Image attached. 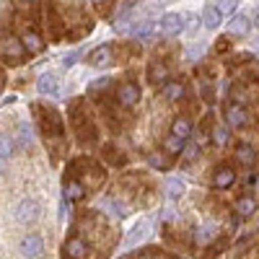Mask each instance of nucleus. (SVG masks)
Listing matches in <instances>:
<instances>
[{"instance_id": "nucleus-1", "label": "nucleus", "mask_w": 259, "mask_h": 259, "mask_svg": "<svg viewBox=\"0 0 259 259\" xmlns=\"http://www.w3.org/2000/svg\"><path fill=\"white\" fill-rule=\"evenodd\" d=\"M16 221L18 223H34L36 218H39V205L34 202V200H21L18 205H16Z\"/></svg>"}, {"instance_id": "nucleus-2", "label": "nucleus", "mask_w": 259, "mask_h": 259, "mask_svg": "<svg viewBox=\"0 0 259 259\" xmlns=\"http://www.w3.org/2000/svg\"><path fill=\"white\" fill-rule=\"evenodd\" d=\"M18 251L24 254V256H29V259H36L41 251H45V241H41L39 236L29 233V236H24V239H21V246H18Z\"/></svg>"}, {"instance_id": "nucleus-3", "label": "nucleus", "mask_w": 259, "mask_h": 259, "mask_svg": "<svg viewBox=\"0 0 259 259\" xmlns=\"http://www.w3.org/2000/svg\"><path fill=\"white\" fill-rule=\"evenodd\" d=\"M138 99H140V89L130 80V83H122L119 89H117V101H119V106H133V104H138Z\"/></svg>"}, {"instance_id": "nucleus-4", "label": "nucleus", "mask_w": 259, "mask_h": 259, "mask_svg": "<svg viewBox=\"0 0 259 259\" xmlns=\"http://www.w3.org/2000/svg\"><path fill=\"white\" fill-rule=\"evenodd\" d=\"M233 182H236L233 166H221V168L212 174V187H215V189H228V187H233Z\"/></svg>"}, {"instance_id": "nucleus-5", "label": "nucleus", "mask_w": 259, "mask_h": 259, "mask_svg": "<svg viewBox=\"0 0 259 259\" xmlns=\"http://www.w3.org/2000/svg\"><path fill=\"white\" fill-rule=\"evenodd\" d=\"M3 55H6V60H11V62H21V60H24V55H26L24 41H18L16 36H8L6 45H3Z\"/></svg>"}, {"instance_id": "nucleus-6", "label": "nucleus", "mask_w": 259, "mask_h": 259, "mask_svg": "<svg viewBox=\"0 0 259 259\" xmlns=\"http://www.w3.org/2000/svg\"><path fill=\"white\" fill-rule=\"evenodd\" d=\"M226 122L233 127V130H239L244 127L249 119H246V109L241 104H228V109H226Z\"/></svg>"}, {"instance_id": "nucleus-7", "label": "nucleus", "mask_w": 259, "mask_h": 259, "mask_svg": "<svg viewBox=\"0 0 259 259\" xmlns=\"http://www.w3.org/2000/svg\"><path fill=\"white\" fill-rule=\"evenodd\" d=\"M182 29H184V18H182L179 13H166V16L161 18V31H163V34L174 36V34H179Z\"/></svg>"}, {"instance_id": "nucleus-8", "label": "nucleus", "mask_w": 259, "mask_h": 259, "mask_svg": "<svg viewBox=\"0 0 259 259\" xmlns=\"http://www.w3.org/2000/svg\"><path fill=\"white\" fill-rule=\"evenodd\" d=\"M75 127H78V135H80V143H83V145L94 143L96 130H94V124H91L89 119H83V117H80V112H75Z\"/></svg>"}, {"instance_id": "nucleus-9", "label": "nucleus", "mask_w": 259, "mask_h": 259, "mask_svg": "<svg viewBox=\"0 0 259 259\" xmlns=\"http://www.w3.org/2000/svg\"><path fill=\"white\" fill-rule=\"evenodd\" d=\"M236 161H239L241 166H246V168H251L256 163V150L251 145H246V143L236 145Z\"/></svg>"}, {"instance_id": "nucleus-10", "label": "nucleus", "mask_w": 259, "mask_h": 259, "mask_svg": "<svg viewBox=\"0 0 259 259\" xmlns=\"http://www.w3.org/2000/svg\"><path fill=\"white\" fill-rule=\"evenodd\" d=\"M166 78H168V68L163 62H153L148 68V80L153 85H166Z\"/></svg>"}, {"instance_id": "nucleus-11", "label": "nucleus", "mask_w": 259, "mask_h": 259, "mask_svg": "<svg viewBox=\"0 0 259 259\" xmlns=\"http://www.w3.org/2000/svg\"><path fill=\"white\" fill-rule=\"evenodd\" d=\"M85 251H89V246H85V241H80V239H70L68 244H65V254H68L70 259H83Z\"/></svg>"}, {"instance_id": "nucleus-12", "label": "nucleus", "mask_w": 259, "mask_h": 259, "mask_svg": "<svg viewBox=\"0 0 259 259\" xmlns=\"http://www.w3.org/2000/svg\"><path fill=\"white\" fill-rule=\"evenodd\" d=\"M221 13H218V8L215 6H207L205 11H202V24H205V29H218L221 26Z\"/></svg>"}, {"instance_id": "nucleus-13", "label": "nucleus", "mask_w": 259, "mask_h": 259, "mask_svg": "<svg viewBox=\"0 0 259 259\" xmlns=\"http://www.w3.org/2000/svg\"><path fill=\"white\" fill-rule=\"evenodd\" d=\"M228 31H231L233 36H244V34H249V18H246V16H233V18H231V24H228Z\"/></svg>"}, {"instance_id": "nucleus-14", "label": "nucleus", "mask_w": 259, "mask_h": 259, "mask_svg": "<svg viewBox=\"0 0 259 259\" xmlns=\"http://www.w3.org/2000/svg\"><path fill=\"white\" fill-rule=\"evenodd\" d=\"M256 210V200L254 197H249V194H241L239 200H236V212L239 215H244V218H249V215Z\"/></svg>"}, {"instance_id": "nucleus-15", "label": "nucleus", "mask_w": 259, "mask_h": 259, "mask_svg": "<svg viewBox=\"0 0 259 259\" xmlns=\"http://www.w3.org/2000/svg\"><path fill=\"white\" fill-rule=\"evenodd\" d=\"M109 57H112V47H109V45H101L96 52H91V55H89V62H91V65H96V68H101V65L109 62Z\"/></svg>"}, {"instance_id": "nucleus-16", "label": "nucleus", "mask_w": 259, "mask_h": 259, "mask_svg": "<svg viewBox=\"0 0 259 259\" xmlns=\"http://www.w3.org/2000/svg\"><path fill=\"white\" fill-rule=\"evenodd\" d=\"M171 135L179 138V140H187V138L192 135V124H189L184 117H179V119L174 122V127H171Z\"/></svg>"}, {"instance_id": "nucleus-17", "label": "nucleus", "mask_w": 259, "mask_h": 259, "mask_svg": "<svg viewBox=\"0 0 259 259\" xmlns=\"http://www.w3.org/2000/svg\"><path fill=\"white\" fill-rule=\"evenodd\" d=\"M163 96H166L168 101H179V99L184 96V85L177 83V80H174V83H166V85H163Z\"/></svg>"}, {"instance_id": "nucleus-18", "label": "nucleus", "mask_w": 259, "mask_h": 259, "mask_svg": "<svg viewBox=\"0 0 259 259\" xmlns=\"http://www.w3.org/2000/svg\"><path fill=\"white\" fill-rule=\"evenodd\" d=\"M13 138L11 135H6V133H0V161H6V158H11L13 156Z\"/></svg>"}, {"instance_id": "nucleus-19", "label": "nucleus", "mask_w": 259, "mask_h": 259, "mask_svg": "<svg viewBox=\"0 0 259 259\" xmlns=\"http://www.w3.org/2000/svg\"><path fill=\"white\" fill-rule=\"evenodd\" d=\"M36 85H39V91H41V94H55V91H57V78L47 73V75H41V78H39Z\"/></svg>"}, {"instance_id": "nucleus-20", "label": "nucleus", "mask_w": 259, "mask_h": 259, "mask_svg": "<svg viewBox=\"0 0 259 259\" xmlns=\"http://www.w3.org/2000/svg\"><path fill=\"white\" fill-rule=\"evenodd\" d=\"M166 189H168V197H182V192H184V184H182V179L171 177V179L166 182Z\"/></svg>"}, {"instance_id": "nucleus-21", "label": "nucleus", "mask_w": 259, "mask_h": 259, "mask_svg": "<svg viewBox=\"0 0 259 259\" xmlns=\"http://www.w3.org/2000/svg\"><path fill=\"white\" fill-rule=\"evenodd\" d=\"M182 148H184V140H179V138H174V135H168V138L163 140V150H166V153H179Z\"/></svg>"}, {"instance_id": "nucleus-22", "label": "nucleus", "mask_w": 259, "mask_h": 259, "mask_svg": "<svg viewBox=\"0 0 259 259\" xmlns=\"http://www.w3.org/2000/svg\"><path fill=\"white\" fill-rule=\"evenodd\" d=\"M26 47H29L31 52H39V50H41V39H39L34 31H26V34H24V50H26Z\"/></svg>"}, {"instance_id": "nucleus-23", "label": "nucleus", "mask_w": 259, "mask_h": 259, "mask_svg": "<svg viewBox=\"0 0 259 259\" xmlns=\"http://www.w3.org/2000/svg\"><path fill=\"white\" fill-rule=\"evenodd\" d=\"M143 239H145V223H138V226L133 228V233H130L127 244H130V246H135V244H140Z\"/></svg>"}, {"instance_id": "nucleus-24", "label": "nucleus", "mask_w": 259, "mask_h": 259, "mask_svg": "<svg viewBox=\"0 0 259 259\" xmlns=\"http://www.w3.org/2000/svg\"><path fill=\"white\" fill-rule=\"evenodd\" d=\"M65 194H68V200H80L83 197V187L78 182H70V184H65Z\"/></svg>"}, {"instance_id": "nucleus-25", "label": "nucleus", "mask_w": 259, "mask_h": 259, "mask_svg": "<svg viewBox=\"0 0 259 259\" xmlns=\"http://www.w3.org/2000/svg\"><path fill=\"white\" fill-rule=\"evenodd\" d=\"M18 145H21V148L31 145V127H29V124H21V127H18Z\"/></svg>"}, {"instance_id": "nucleus-26", "label": "nucleus", "mask_w": 259, "mask_h": 259, "mask_svg": "<svg viewBox=\"0 0 259 259\" xmlns=\"http://www.w3.org/2000/svg\"><path fill=\"white\" fill-rule=\"evenodd\" d=\"M114 150H117V148H109V145H106V148H104V158L112 161V163H117V166H122V163H124V156H117Z\"/></svg>"}, {"instance_id": "nucleus-27", "label": "nucleus", "mask_w": 259, "mask_h": 259, "mask_svg": "<svg viewBox=\"0 0 259 259\" xmlns=\"http://www.w3.org/2000/svg\"><path fill=\"white\" fill-rule=\"evenodd\" d=\"M226 140H228V130H226V127H218V130H215V143L223 145Z\"/></svg>"}, {"instance_id": "nucleus-28", "label": "nucleus", "mask_w": 259, "mask_h": 259, "mask_svg": "<svg viewBox=\"0 0 259 259\" xmlns=\"http://www.w3.org/2000/svg\"><path fill=\"white\" fill-rule=\"evenodd\" d=\"M215 8H218V13L223 16V13H233L236 11V3H228V0H226V3H218Z\"/></svg>"}, {"instance_id": "nucleus-29", "label": "nucleus", "mask_w": 259, "mask_h": 259, "mask_svg": "<svg viewBox=\"0 0 259 259\" xmlns=\"http://www.w3.org/2000/svg\"><path fill=\"white\" fill-rule=\"evenodd\" d=\"M215 236V228H210V226H205L202 231H200V241H210Z\"/></svg>"}, {"instance_id": "nucleus-30", "label": "nucleus", "mask_w": 259, "mask_h": 259, "mask_svg": "<svg viewBox=\"0 0 259 259\" xmlns=\"http://www.w3.org/2000/svg\"><path fill=\"white\" fill-rule=\"evenodd\" d=\"M135 34L138 36H150V34H153V24H143L140 29H135Z\"/></svg>"}, {"instance_id": "nucleus-31", "label": "nucleus", "mask_w": 259, "mask_h": 259, "mask_svg": "<svg viewBox=\"0 0 259 259\" xmlns=\"http://www.w3.org/2000/svg\"><path fill=\"white\" fill-rule=\"evenodd\" d=\"M184 150H187V158H192V161L200 156V148H197V145H192V148H184Z\"/></svg>"}, {"instance_id": "nucleus-32", "label": "nucleus", "mask_w": 259, "mask_h": 259, "mask_svg": "<svg viewBox=\"0 0 259 259\" xmlns=\"http://www.w3.org/2000/svg\"><path fill=\"white\" fill-rule=\"evenodd\" d=\"M202 50H205V45H197L194 50H189V57H200V55H202Z\"/></svg>"}, {"instance_id": "nucleus-33", "label": "nucleus", "mask_w": 259, "mask_h": 259, "mask_svg": "<svg viewBox=\"0 0 259 259\" xmlns=\"http://www.w3.org/2000/svg\"><path fill=\"white\" fill-rule=\"evenodd\" d=\"M75 60H78V52H73V55H68V57H65L62 62H65V68H68V65H73Z\"/></svg>"}, {"instance_id": "nucleus-34", "label": "nucleus", "mask_w": 259, "mask_h": 259, "mask_svg": "<svg viewBox=\"0 0 259 259\" xmlns=\"http://www.w3.org/2000/svg\"><path fill=\"white\" fill-rule=\"evenodd\" d=\"M226 50H228V39H221L218 41V52H226Z\"/></svg>"}, {"instance_id": "nucleus-35", "label": "nucleus", "mask_w": 259, "mask_h": 259, "mask_svg": "<svg viewBox=\"0 0 259 259\" xmlns=\"http://www.w3.org/2000/svg\"><path fill=\"white\" fill-rule=\"evenodd\" d=\"M254 26H259V8L254 11Z\"/></svg>"}, {"instance_id": "nucleus-36", "label": "nucleus", "mask_w": 259, "mask_h": 259, "mask_svg": "<svg viewBox=\"0 0 259 259\" xmlns=\"http://www.w3.org/2000/svg\"><path fill=\"white\" fill-rule=\"evenodd\" d=\"M254 50H256V52H259V39H256V41H254Z\"/></svg>"}, {"instance_id": "nucleus-37", "label": "nucleus", "mask_w": 259, "mask_h": 259, "mask_svg": "<svg viewBox=\"0 0 259 259\" xmlns=\"http://www.w3.org/2000/svg\"><path fill=\"white\" fill-rule=\"evenodd\" d=\"M140 259H153V256H140Z\"/></svg>"}, {"instance_id": "nucleus-38", "label": "nucleus", "mask_w": 259, "mask_h": 259, "mask_svg": "<svg viewBox=\"0 0 259 259\" xmlns=\"http://www.w3.org/2000/svg\"><path fill=\"white\" fill-rule=\"evenodd\" d=\"M0 85H3V80H0Z\"/></svg>"}]
</instances>
